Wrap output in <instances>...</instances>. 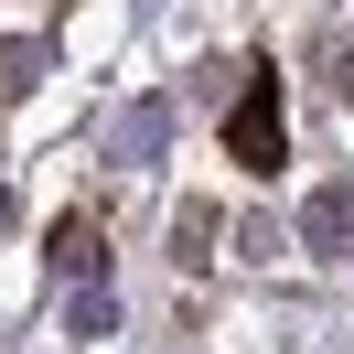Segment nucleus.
<instances>
[]
</instances>
